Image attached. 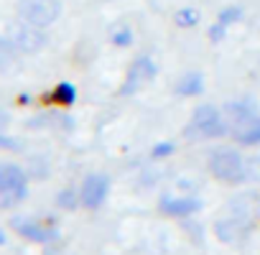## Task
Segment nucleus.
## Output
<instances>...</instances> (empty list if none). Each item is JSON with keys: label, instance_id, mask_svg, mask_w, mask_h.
<instances>
[{"label": "nucleus", "instance_id": "obj_2", "mask_svg": "<svg viewBox=\"0 0 260 255\" xmlns=\"http://www.w3.org/2000/svg\"><path fill=\"white\" fill-rule=\"evenodd\" d=\"M209 171L219 179V181H227V184H240L245 179V164H242V156L237 151H230V148H222V151H214L212 158H209Z\"/></svg>", "mask_w": 260, "mask_h": 255}, {"label": "nucleus", "instance_id": "obj_13", "mask_svg": "<svg viewBox=\"0 0 260 255\" xmlns=\"http://www.w3.org/2000/svg\"><path fill=\"white\" fill-rule=\"evenodd\" d=\"M171 151H174V146H171V143H158V146H156V151H153V156H156V158H161V156H169Z\"/></svg>", "mask_w": 260, "mask_h": 255}, {"label": "nucleus", "instance_id": "obj_9", "mask_svg": "<svg viewBox=\"0 0 260 255\" xmlns=\"http://www.w3.org/2000/svg\"><path fill=\"white\" fill-rule=\"evenodd\" d=\"M202 84H204L202 74L189 72V74H184V77L179 79V92L186 94V97H191V94H199V92H202Z\"/></svg>", "mask_w": 260, "mask_h": 255}, {"label": "nucleus", "instance_id": "obj_3", "mask_svg": "<svg viewBox=\"0 0 260 255\" xmlns=\"http://www.w3.org/2000/svg\"><path fill=\"white\" fill-rule=\"evenodd\" d=\"M61 13L59 0H21V18L34 28L51 26Z\"/></svg>", "mask_w": 260, "mask_h": 255}, {"label": "nucleus", "instance_id": "obj_4", "mask_svg": "<svg viewBox=\"0 0 260 255\" xmlns=\"http://www.w3.org/2000/svg\"><path fill=\"white\" fill-rule=\"evenodd\" d=\"M191 131L204 136V138H214V136H222L227 128H224V120H222V112L212 105H204L194 112L191 117Z\"/></svg>", "mask_w": 260, "mask_h": 255}, {"label": "nucleus", "instance_id": "obj_15", "mask_svg": "<svg viewBox=\"0 0 260 255\" xmlns=\"http://www.w3.org/2000/svg\"><path fill=\"white\" fill-rule=\"evenodd\" d=\"M115 44H130V31L127 28H122V34L117 31L115 34Z\"/></svg>", "mask_w": 260, "mask_h": 255}, {"label": "nucleus", "instance_id": "obj_12", "mask_svg": "<svg viewBox=\"0 0 260 255\" xmlns=\"http://www.w3.org/2000/svg\"><path fill=\"white\" fill-rule=\"evenodd\" d=\"M240 16H242V13H240V8H227V11L219 16V23H222V26H227L230 21H235V18H240Z\"/></svg>", "mask_w": 260, "mask_h": 255}, {"label": "nucleus", "instance_id": "obj_14", "mask_svg": "<svg viewBox=\"0 0 260 255\" xmlns=\"http://www.w3.org/2000/svg\"><path fill=\"white\" fill-rule=\"evenodd\" d=\"M6 125H8V117H6L3 112H0V133L6 131ZM0 143H3V146H13V143H11L8 138H3V136H0Z\"/></svg>", "mask_w": 260, "mask_h": 255}, {"label": "nucleus", "instance_id": "obj_1", "mask_svg": "<svg viewBox=\"0 0 260 255\" xmlns=\"http://www.w3.org/2000/svg\"><path fill=\"white\" fill-rule=\"evenodd\" d=\"M28 192L26 174L13 164H0V207L18 204Z\"/></svg>", "mask_w": 260, "mask_h": 255}, {"label": "nucleus", "instance_id": "obj_7", "mask_svg": "<svg viewBox=\"0 0 260 255\" xmlns=\"http://www.w3.org/2000/svg\"><path fill=\"white\" fill-rule=\"evenodd\" d=\"M237 143H242V146H257L260 143V117H252L250 122L240 125Z\"/></svg>", "mask_w": 260, "mask_h": 255}, {"label": "nucleus", "instance_id": "obj_8", "mask_svg": "<svg viewBox=\"0 0 260 255\" xmlns=\"http://www.w3.org/2000/svg\"><path fill=\"white\" fill-rule=\"evenodd\" d=\"M49 100L56 102V105H61V107H69V105H74V100H77V89H74L69 82H61V84L54 87V92H51Z\"/></svg>", "mask_w": 260, "mask_h": 255}, {"label": "nucleus", "instance_id": "obj_16", "mask_svg": "<svg viewBox=\"0 0 260 255\" xmlns=\"http://www.w3.org/2000/svg\"><path fill=\"white\" fill-rule=\"evenodd\" d=\"M59 204H64V207H72V204H74V199H72V192H64V194L59 197Z\"/></svg>", "mask_w": 260, "mask_h": 255}, {"label": "nucleus", "instance_id": "obj_5", "mask_svg": "<svg viewBox=\"0 0 260 255\" xmlns=\"http://www.w3.org/2000/svg\"><path fill=\"white\" fill-rule=\"evenodd\" d=\"M107 186H110L107 176H102V174L87 176L82 181V189H79V204L87 207V209H97L105 202V197H107Z\"/></svg>", "mask_w": 260, "mask_h": 255}, {"label": "nucleus", "instance_id": "obj_6", "mask_svg": "<svg viewBox=\"0 0 260 255\" xmlns=\"http://www.w3.org/2000/svg\"><path fill=\"white\" fill-rule=\"evenodd\" d=\"M199 199L191 197H166L161 199V212H166L169 217H189L199 209Z\"/></svg>", "mask_w": 260, "mask_h": 255}, {"label": "nucleus", "instance_id": "obj_11", "mask_svg": "<svg viewBox=\"0 0 260 255\" xmlns=\"http://www.w3.org/2000/svg\"><path fill=\"white\" fill-rule=\"evenodd\" d=\"M176 23L184 26V28H194V26L199 23V13H197V8H181V11L176 13Z\"/></svg>", "mask_w": 260, "mask_h": 255}, {"label": "nucleus", "instance_id": "obj_10", "mask_svg": "<svg viewBox=\"0 0 260 255\" xmlns=\"http://www.w3.org/2000/svg\"><path fill=\"white\" fill-rule=\"evenodd\" d=\"M16 230L21 232V235H26V237H31V240H49L51 237V232H46L41 225H36V222H16Z\"/></svg>", "mask_w": 260, "mask_h": 255}]
</instances>
